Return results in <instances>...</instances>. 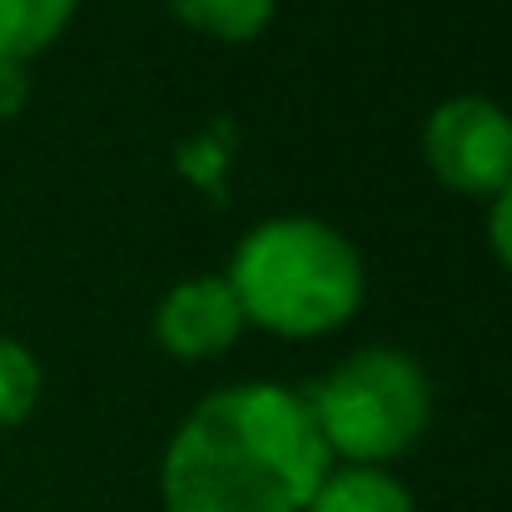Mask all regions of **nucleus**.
I'll use <instances>...</instances> for the list:
<instances>
[{
    "label": "nucleus",
    "mask_w": 512,
    "mask_h": 512,
    "mask_svg": "<svg viewBox=\"0 0 512 512\" xmlns=\"http://www.w3.org/2000/svg\"><path fill=\"white\" fill-rule=\"evenodd\" d=\"M35 398H40V363H35V353L25 343L0 334V428L30 418Z\"/></svg>",
    "instance_id": "nucleus-9"
},
{
    "label": "nucleus",
    "mask_w": 512,
    "mask_h": 512,
    "mask_svg": "<svg viewBox=\"0 0 512 512\" xmlns=\"http://www.w3.org/2000/svg\"><path fill=\"white\" fill-rule=\"evenodd\" d=\"M80 0H0V60L25 65L40 55L70 20Z\"/></svg>",
    "instance_id": "nucleus-7"
},
{
    "label": "nucleus",
    "mask_w": 512,
    "mask_h": 512,
    "mask_svg": "<svg viewBox=\"0 0 512 512\" xmlns=\"http://www.w3.org/2000/svg\"><path fill=\"white\" fill-rule=\"evenodd\" d=\"M20 105H25V65L0 60V120L15 115Z\"/></svg>",
    "instance_id": "nucleus-11"
},
{
    "label": "nucleus",
    "mask_w": 512,
    "mask_h": 512,
    "mask_svg": "<svg viewBox=\"0 0 512 512\" xmlns=\"http://www.w3.org/2000/svg\"><path fill=\"white\" fill-rule=\"evenodd\" d=\"M244 309L229 289L224 274H194L179 279L155 309V339L170 348L174 358H209L224 353L244 334Z\"/></svg>",
    "instance_id": "nucleus-5"
},
{
    "label": "nucleus",
    "mask_w": 512,
    "mask_h": 512,
    "mask_svg": "<svg viewBox=\"0 0 512 512\" xmlns=\"http://www.w3.org/2000/svg\"><path fill=\"white\" fill-rule=\"evenodd\" d=\"M224 279L244 319L284 339H319L348 324L363 304L358 249L334 224L309 214H279L254 224L239 239Z\"/></svg>",
    "instance_id": "nucleus-2"
},
{
    "label": "nucleus",
    "mask_w": 512,
    "mask_h": 512,
    "mask_svg": "<svg viewBox=\"0 0 512 512\" xmlns=\"http://www.w3.org/2000/svg\"><path fill=\"white\" fill-rule=\"evenodd\" d=\"M309 418L324 438V448L343 463L383 468L388 458L408 453L433 413V388L418 358L403 348H358L343 358L329 378H319L309 393Z\"/></svg>",
    "instance_id": "nucleus-3"
},
{
    "label": "nucleus",
    "mask_w": 512,
    "mask_h": 512,
    "mask_svg": "<svg viewBox=\"0 0 512 512\" xmlns=\"http://www.w3.org/2000/svg\"><path fill=\"white\" fill-rule=\"evenodd\" d=\"M304 512H418L413 493L388 473V468H329V478L319 483V493L309 498Z\"/></svg>",
    "instance_id": "nucleus-6"
},
{
    "label": "nucleus",
    "mask_w": 512,
    "mask_h": 512,
    "mask_svg": "<svg viewBox=\"0 0 512 512\" xmlns=\"http://www.w3.org/2000/svg\"><path fill=\"white\" fill-rule=\"evenodd\" d=\"M174 15L219 40H249L274 20V0H170Z\"/></svg>",
    "instance_id": "nucleus-8"
},
{
    "label": "nucleus",
    "mask_w": 512,
    "mask_h": 512,
    "mask_svg": "<svg viewBox=\"0 0 512 512\" xmlns=\"http://www.w3.org/2000/svg\"><path fill=\"white\" fill-rule=\"evenodd\" d=\"M433 174L463 194H498L512 184V115L488 95H453L423 125Z\"/></svg>",
    "instance_id": "nucleus-4"
},
{
    "label": "nucleus",
    "mask_w": 512,
    "mask_h": 512,
    "mask_svg": "<svg viewBox=\"0 0 512 512\" xmlns=\"http://www.w3.org/2000/svg\"><path fill=\"white\" fill-rule=\"evenodd\" d=\"M488 239H493L498 259L512 269V184L493 194V209H488Z\"/></svg>",
    "instance_id": "nucleus-10"
},
{
    "label": "nucleus",
    "mask_w": 512,
    "mask_h": 512,
    "mask_svg": "<svg viewBox=\"0 0 512 512\" xmlns=\"http://www.w3.org/2000/svg\"><path fill=\"white\" fill-rule=\"evenodd\" d=\"M304 393L234 383L189 408L160 463L165 512H304L329 478Z\"/></svg>",
    "instance_id": "nucleus-1"
}]
</instances>
